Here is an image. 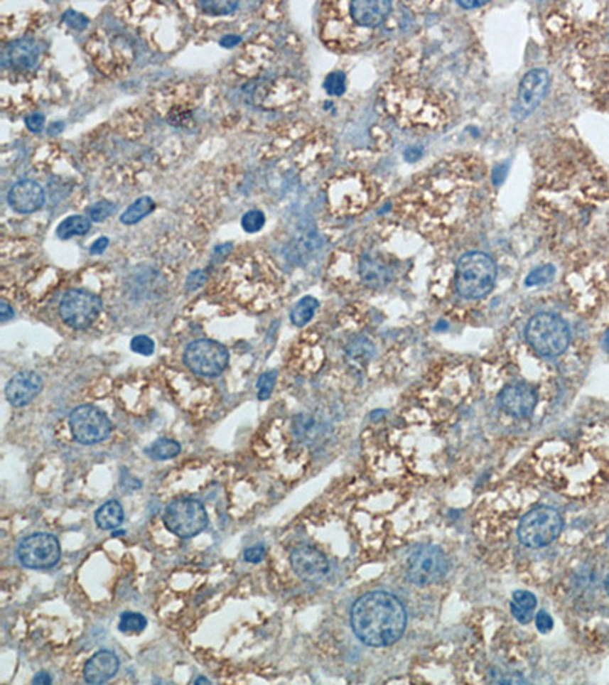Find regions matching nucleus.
<instances>
[{
	"mask_svg": "<svg viewBox=\"0 0 609 685\" xmlns=\"http://www.w3.org/2000/svg\"><path fill=\"white\" fill-rule=\"evenodd\" d=\"M350 625L361 643L386 647L402 637L407 627V611L397 595L373 591L358 598L352 606Z\"/></svg>",
	"mask_w": 609,
	"mask_h": 685,
	"instance_id": "1",
	"label": "nucleus"
},
{
	"mask_svg": "<svg viewBox=\"0 0 609 685\" xmlns=\"http://www.w3.org/2000/svg\"><path fill=\"white\" fill-rule=\"evenodd\" d=\"M497 265L482 252L463 254L457 264L456 286L462 297L478 301L486 297L495 285Z\"/></svg>",
	"mask_w": 609,
	"mask_h": 685,
	"instance_id": "2",
	"label": "nucleus"
},
{
	"mask_svg": "<svg viewBox=\"0 0 609 685\" xmlns=\"http://www.w3.org/2000/svg\"><path fill=\"white\" fill-rule=\"evenodd\" d=\"M526 338L539 355L559 357L570 345V328L559 315L541 313L529 320Z\"/></svg>",
	"mask_w": 609,
	"mask_h": 685,
	"instance_id": "3",
	"label": "nucleus"
},
{
	"mask_svg": "<svg viewBox=\"0 0 609 685\" xmlns=\"http://www.w3.org/2000/svg\"><path fill=\"white\" fill-rule=\"evenodd\" d=\"M564 519L561 513L549 506H541L530 510L522 517L518 526L519 542L530 549H539L550 545L561 534Z\"/></svg>",
	"mask_w": 609,
	"mask_h": 685,
	"instance_id": "4",
	"label": "nucleus"
},
{
	"mask_svg": "<svg viewBox=\"0 0 609 685\" xmlns=\"http://www.w3.org/2000/svg\"><path fill=\"white\" fill-rule=\"evenodd\" d=\"M165 527L178 538H194L208 527L205 506L194 498H178L169 502L163 512Z\"/></svg>",
	"mask_w": 609,
	"mask_h": 685,
	"instance_id": "5",
	"label": "nucleus"
},
{
	"mask_svg": "<svg viewBox=\"0 0 609 685\" xmlns=\"http://www.w3.org/2000/svg\"><path fill=\"white\" fill-rule=\"evenodd\" d=\"M448 568L450 563L441 549L424 545L409 556L405 562V576L410 583L424 588L439 582L448 573Z\"/></svg>",
	"mask_w": 609,
	"mask_h": 685,
	"instance_id": "6",
	"label": "nucleus"
},
{
	"mask_svg": "<svg viewBox=\"0 0 609 685\" xmlns=\"http://www.w3.org/2000/svg\"><path fill=\"white\" fill-rule=\"evenodd\" d=\"M102 311V301L85 290H69L61 297L58 313L64 323L72 329H89Z\"/></svg>",
	"mask_w": 609,
	"mask_h": 685,
	"instance_id": "7",
	"label": "nucleus"
},
{
	"mask_svg": "<svg viewBox=\"0 0 609 685\" xmlns=\"http://www.w3.org/2000/svg\"><path fill=\"white\" fill-rule=\"evenodd\" d=\"M229 358L227 347L209 338L192 341L185 350V364L201 377H218L226 370Z\"/></svg>",
	"mask_w": 609,
	"mask_h": 685,
	"instance_id": "8",
	"label": "nucleus"
},
{
	"mask_svg": "<svg viewBox=\"0 0 609 685\" xmlns=\"http://www.w3.org/2000/svg\"><path fill=\"white\" fill-rule=\"evenodd\" d=\"M69 426L73 438L81 445L101 443L113 430L107 414L93 405L77 406L69 416Z\"/></svg>",
	"mask_w": 609,
	"mask_h": 685,
	"instance_id": "9",
	"label": "nucleus"
},
{
	"mask_svg": "<svg viewBox=\"0 0 609 685\" xmlns=\"http://www.w3.org/2000/svg\"><path fill=\"white\" fill-rule=\"evenodd\" d=\"M17 558L31 570H48L55 566L61 558L58 539L49 533L29 534L18 544Z\"/></svg>",
	"mask_w": 609,
	"mask_h": 685,
	"instance_id": "10",
	"label": "nucleus"
},
{
	"mask_svg": "<svg viewBox=\"0 0 609 685\" xmlns=\"http://www.w3.org/2000/svg\"><path fill=\"white\" fill-rule=\"evenodd\" d=\"M290 562L298 579L309 583H318L326 579L330 565L326 556L313 547H298L293 550Z\"/></svg>",
	"mask_w": 609,
	"mask_h": 685,
	"instance_id": "11",
	"label": "nucleus"
},
{
	"mask_svg": "<svg viewBox=\"0 0 609 685\" xmlns=\"http://www.w3.org/2000/svg\"><path fill=\"white\" fill-rule=\"evenodd\" d=\"M550 87V75L544 69H533L521 80L518 105L524 114H530L546 98Z\"/></svg>",
	"mask_w": 609,
	"mask_h": 685,
	"instance_id": "12",
	"label": "nucleus"
},
{
	"mask_svg": "<svg viewBox=\"0 0 609 685\" xmlns=\"http://www.w3.org/2000/svg\"><path fill=\"white\" fill-rule=\"evenodd\" d=\"M41 55L40 43L34 38H18L11 41L4 50V66L16 70L34 69Z\"/></svg>",
	"mask_w": 609,
	"mask_h": 685,
	"instance_id": "13",
	"label": "nucleus"
},
{
	"mask_svg": "<svg viewBox=\"0 0 609 685\" xmlns=\"http://www.w3.org/2000/svg\"><path fill=\"white\" fill-rule=\"evenodd\" d=\"M43 387V379L36 372H18L5 387V396L11 405L25 406L37 398Z\"/></svg>",
	"mask_w": 609,
	"mask_h": 685,
	"instance_id": "14",
	"label": "nucleus"
},
{
	"mask_svg": "<svg viewBox=\"0 0 609 685\" xmlns=\"http://www.w3.org/2000/svg\"><path fill=\"white\" fill-rule=\"evenodd\" d=\"M8 203L18 213H32L45 205V190L34 180H20L9 189Z\"/></svg>",
	"mask_w": 609,
	"mask_h": 685,
	"instance_id": "15",
	"label": "nucleus"
},
{
	"mask_svg": "<svg viewBox=\"0 0 609 685\" xmlns=\"http://www.w3.org/2000/svg\"><path fill=\"white\" fill-rule=\"evenodd\" d=\"M500 406L514 417H527L537 406V394L526 385H507L498 396Z\"/></svg>",
	"mask_w": 609,
	"mask_h": 685,
	"instance_id": "16",
	"label": "nucleus"
},
{
	"mask_svg": "<svg viewBox=\"0 0 609 685\" xmlns=\"http://www.w3.org/2000/svg\"><path fill=\"white\" fill-rule=\"evenodd\" d=\"M392 11L389 0H357L350 4V16L360 26L377 28L382 25Z\"/></svg>",
	"mask_w": 609,
	"mask_h": 685,
	"instance_id": "17",
	"label": "nucleus"
},
{
	"mask_svg": "<svg viewBox=\"0 0 609 685\" xmlns=\"http://www.w3.org/2000/svg\"><path fill=\"white\" fill-rule=\"evenodd\" d=\"M119 670V659L110 650L95 654L84 667V679L89 684H104L116 676Z\"/></svg>",
	"mask_w": 609,
	"mask_h": 685,
	"instance_id": "18",
	"label": "nucleus"
},
{
	"mask_svg": "<svg viewBox=\"0 0 609 685\" xmlns=\"http://www.w3.org/2000/svg\"><path fill=\"white\" fill-rule=\"evenodd\" d=\"M360 276L367 286L381 288L392 281L393 273L390 266L382 262L378 256L365 254L360 262Z\"/></svg>",
	"mask_w": 609,
	"mask_h": 685,
	"instance_id": "19",
	"label": "nucleus"
},
{
	"mask_svg": "<svg viewBox=\"0 0 609 685\" xmlns=\"http://www.w3.org/2000/svg\"><path fill=\"white\" fill-rule=\"evenodd\" d=\"M325 431L323 424L314 414H297L293 421V433L303 443H316L317 438Z\"/></svg>",
	"mask_w": 609,
	"mask_h": 685,
	"instance_id": "20",
	"label": "nucleus"
},
{
	"mask_svg": "<svg viewBox=\"0 0 609 685\" xmlns=\"http://www.w3.org/2000/svg\"><path fill=\"white\" fill-rule=\"evenodd\" d=\"M125 519L124 507L119 501H107L95 513V522L101 530H116L122 526Z\"/></svg>",
	"mask_w": 609,
	"mask_h": 685,
	"instance_id": "21",
	"label": "nucleus"
},
{
	"mask_svg": "<svg viewBox=\"0 0 609 685\" xmlns=\"http://www.w3.org/2000/svg\"><path fill=\"white\" fill-rule=\"evenodd\" d=\"M373 353H375V347H373L372 341L365 337H360L347 346L346 358L354 367H365L372 360Z\"/></svg>",
	"mask_w": 609,
	"mask_h": 685,
	"instance_id": "22",
	"label": "nucleus"
},
{
	"mask_svg": "<svg viewBox=\"0 0 609 685\" xmlns=\"http://www.w3.org/2000/svg\"><path fill=\"white\" fill-rule=\"evenodd\" d=\"M92 227V221L82 215H72L63 220L57 227V237L60 239H70L73 237L85 234Z\"/></svg>",
	"mask_w": 609,
	"mask_h": 685,
	"instance_id": "23",
	"label": "nucleus"
},
{
	"mask_svg": "<svg viewBox=\"0 0 609 685\" xmlns=\"http://www.w3.org/2000/svg\"><path fill=\"white\" fill-rule=\"evenodd\" d=\"M156 207V203L151 197H141L136 200L133 205L126 207V210L121 215V222L125 226H133L139 221H142L146 215H149Z\"/></svg>",
	"mask_w": 609,
	"mask_h": 685,
	"instance_id": "24",
	"label": "nucleus"
},
{
	"mask_svg": "<svg viewBox=\"0 0 609 685\" xmlns=\"http://www.w3.org/2000/svg\"><path fill=\"white\" fill-rule=\"evenodd\" d=\"M318 308V301L313 296H306L298 301L290 313L291 323L297 328H302L311 322V318L314 317L316 311Z\"/></svg>",
	"mask_w": 609,
	"mask_h": 685,
	"instance_id": "25",
	"label": "nucleus"
},
{
	"mask_svg": "<svg viewBox=\"0 0 609 685\" xmlns=\"http://www.w3.org/2000/svg\"><path fill=\"white\" fill-rule=\"evenodd\" d=\"M181 446L173 438H158L146 449V455L153 460H169L180 454Z\"/></svg>",
	"mask_w": 609,
	"mask_h": 685,
	"instance_id": "26",
	"label": "nucleus"
},
{
	"mask_svg": "<svg viewBox=\"0 0 609 685\" xmlns=\"http://www.w3.org/2000/svg\"><path fill=\"white\" fill-rule=\"evenodd\" d=\"M146 618L142 614L137 613H125L121 615L119 630L125 635H137L142 634L146 629Z\"/></svg>",
	"mask_w": 609,
	"mask_h": 685,
	"instance_id": "27",
	"label": "nucleus"
},
{
	"mask_svg": "<svg viewBox=\"0 0 609 685\" xmlns=\"http://www.w3.org/2000/svg\"><path fill=\"white\" fill-rule=\"evenodd\" d=\"M198 6L203 13L210 16H230L238 9L239 4L232 2V0H224V2H218V0H201V2H198Z\"/></svg>",
	"mask_w": 609,
	"mask_h": 685,
	"instance_id": "28",
	"label": "nucleus"
},
{
	"mask_svg": "<svg viewBox=\"0 0 609 685\" xmlns=\"http://www.w3.org/2000/svg\"><path fill=\"white\" fill-rule=\"evenodd\" d=\"M554 274H556V269H554L553 265L539 266V269L529 273V276L526 277V286L547 285L554 279Z\"/></svg>",
	"mask_w": 609,
	"mask_h": 685,
	"instance_id": "29",
	"label": "nucleus"
},
{
	"mask_svg": "<svg viewBox=\"0 0 609 685\" xmlns=\"http://www.w3.org/2000/svg\"><path fill=\"white\" fill-rule=\"evenodd\" d=\"M323 87L330 96L343 95L346 90V75L343 72L329 73L323 82Z\"/></svg>",
	"mask_w": 609,
	"mask_h": 685,
	"instance_id": "30",
	"label": "nucleus"
},
{
	"mask_svg": "<svg viewBox=\"0 0 609 685\" xmlns=\"http://www.w3.org/2000/svg\"><path fill=\"white\" fill-rule=\"evenodd\" d=\"M264 224H265V215L258 209H252L247 213H244V217L241 220V226L247 233L259 232L264 227Z\"/></svg>",
	"mask_w": 609,
	"mask_h": 685,
	"instance_id": "31",
	"label": "nucleus"
},
{
	"mask_svg": "<svg viewBox=\"0 0 609 685\" xmlns=\"http://www.w3.org/2000/svg\"><path fill=\"white\" fill-rule=\"evenodd\" d=\"M276 378H277V372L276 370H270V372H265L262 373L258 382H256V387H258V398L261 401H265V399H269L270 398V394L274 389V384H276Z\"/></svg>",
	"mask_w": 609,
	"mask_h": 685,
	"instance_id": "32",
	"label": "nucleus"
},
{
	"mask_svg": "<svg viewBox=\"0 0 609 685\" xmlns=\"http://www.w3.org/2000/svg\"><path fill=\"white\" fill-rule=\"evenodd\" d=\"M114 210H116V206L113 205V203H110V201H99V203H96V205L90 206V209H89V217H90L92 221L102 222L104 220L112 217L113 213H114Z\"/></svg>",
	"mask_w": 609,
	"mask_h": 685,
	"instance_id": "33",
	"label": "nucleus"
},
{
	"mask_svg": "<svg viewBox=\"0 0 609 685\" xmlns=\"http://www.w3.org/2000/svg\"><path fill=\"white\" fill-rule=\"evenodd\" d=\"M130 349L134 352V353H139V355H142V357H149V355H153L154 353V349H156V345H154V341L146 337V335H137L131 340V345H130Z\"/></svg>",
	"mask_w": 609,
	"mask_h": 685,
	"instance_id": "34",
	"label": "nucleus"
},
{
	"mask_svg": "<svg viewBox=\"0 0 609 685\" xmlns=\"http://www.w3.org/2000/svg\"><path fill=\"white\" fill-rule=\"evenodd\" d=\"M63 21L69 28L77 29V31H82V29L87 28V25H89V18L81 13H77V11H73V9H68L66 13H64Z\"/></svg>",
	"mask_w": 609,
	"mask_h": 685,
	"instance_id": "35",
	"label": "nucleus"
},
{
	"mask_svg": "<svg viewBox=\"0 0 609 685\" xmlns=\"http://www.w3.org/2000/svg\"><path fill=\"white\" fill-rule=\"evenodd\" d=\"M512 605L524 609V611H532L537 608V597L529 591H515L514 593V602Z\"/></svg>",
	"mask_w": 609,
	"mask_h": 685,
	"instance_id": "36",
	"label": "nucleus"
},
{
	"mask_svg": "<svg viewBox=\"0 0 609 685\" xmlns=\"http://www.w3.org/2000/svg\"><path fill=\"white\" fill-rule=\"evenodd\" d=\"M25 124L28 126V130L32 133H41L43 128H45V116L41 113H32L28 114Z\"/></svg>",
	"mask_w": 609,
	"mask_h": 685,
	"instance_id": "37",
	"label": "nucleus"
},
{
	"mask_svg": "<svg viewBox=\"0 0 609 685\" xmlns=\"http://www.w3.org/2000/svg\"><path fill=\"white\" fill-rule=\"evenodd\" d=\"M265 558V549H264V545H254V547H250L244 551V559L245 562H250V563H259L262 559Z\"/></svg>",
	"mask_w": 609,
	"mask_h": 685,
	"instance_id": "38",
	"label": "nucleus"
},
{
	"mask_svg": "<svg viewBox=\"0 0 609 685\" xmlns=\"http://www.w3.org/2000/svg\"><path fill=\"white\" fill-rule=\"evenodd\" d=\"M553 618L549 613L546 611H541L538 615H537V629L539 630V632L542 634H549L550 630L553 629Z\"/></svg>",
	"mask_w": 609,
	"mask_h": 685,
	"instance_id": "39",
	"label": "nucleus"
},
{
	"mask_svg": "<svg viewBox=\"0 0 609 685\" xmlns=\"http://www.w3.org/2000/svg\"><path fill=\"white\" fill-rule=\"evenodd\" d=\"M205 282H206V274L200 271V270L194 271L188 277L186 291H195V290H198L200 286H203V284H205Z\"/></svg>",
	"mask_w": 609,
	"mask_h": 685,
	"instance_id": "40",
	"label": "nucleus"
},
{
	"mask_svg": "<svg viewBox=\"0 0 609 685\" xmlns=\"http://www.w3.org/2000/svg\"><path fill=\"white\" fill-rule=\"evenodd\" d=\"M510 609H512V614H514V617L518 620L521 625H529L530 620L533 618V613H530V611H524V609H519L514 605H510Z\"/></svg>",
	"mask_w": 609,
	"mask_h": 685,
	"instance_id": "41",
	"label": "nucleus"
},
{
	"mask_svg": "<svg viewBox=\"0 0 609 685\" xmlns=\"http://www.w3.org/2000/svg\"><path fill=\"white\" fill-rule=\"evenodd\" d=\"M241 43V37L239 36H226V37H222L220 40V45L222 48H233V46H237Z\"/></svg>",
	"mask_w": 609,
	"mask_h": 685,
	"instance_id": "42",
	"label": "nucleus"
},
{
	"mask_svg": "<svg viewBox=\"0 0 609 685\" xmlns=\"http://www.w3.org/2000/svg\"><path fill=\"white\" fill-rule=\"evenodd\" d=\"M107 245H109V239H107V238H99L98 241H95V244L92 245L90 253H92V254H101L102 252H105Z\"/></svg>",
	"mask_w": 609,
	"mask_h": 685,
	"instance_id": "43",
	"label": "nucleus"
},
{
	"mask_svg": "<svg viewBox=\"0 0 609 685\" xmlns=\"http://www.w3.org/2000/svg\"><path fill=\"white\" fill-rule=\"evenodd\" d=\"M0 317H2L4 322H6V320L9 318H13L14 317V311H13V308H11L6 302H0Z\"/></svg>",
	"mask_w": 609,
	"mask_h": 685,
	"instance_id": "44",
	"label": "nucleus"
},
{
	"mask_svg": "<svg viewBox=\"0 0 609 685\" xmlns=\"http://www.w3.org/2000/svg\"><path fill=\"white\" fill-rule=\"evenodd\" d=\"M52 682V678L49 676V673L46 671H40L38 675L34 678V684H50Z\"/></svg>",
	"mask_w": 609,
	"mask_h": 685,
	"instance_id": "45",
	"label": "nucleus"
},
{
	"mask_svg": "<svg viewBox=\"0 0 609 685\" xmlns=\"http://www.w3.org/2000/svg\"><path fill=\"white\" fill-rule=\"evenodd\" d=\"M63 128H64L63 124L55 122V124H52V126L49 128V133H50V134H58V133H61Z\"/></svg>",
	"mask_w": 609,
	"mask_h": 685,
	"instance_id": "46",
	"label": "nucleus"
},
{
	"mask_svg": "<svg viewBox=\"0 0 609 685\" xmlns=\"http://www.w3.org/2000/svg\"><path fill=\"white\" fill-rule=\"evenodd\" d=\"M603 349L609 353V329L606 330V334L603 335Z\"/></svg>",
	"mask_w": 609,
	"mask_h": 685,
	"instance_id": "47",
	"label": "nucleus"
},
{
	"mask_svg": "<svg viewBox=\"0 0 609 685\" xmlns=\"http://www.w3.org/2000/svg\"><path fill=\"white\" fill-rule=\"evenodd\" d=\"M458 4H460V5H462V6H465V8H477V6H480V5H483L485 2H471V4H466V2H458Z\"/></svg>",
	"mask_w": 609,
	"mask_h": 685,
	"instance_id": "48",
	"label": "nucleus"
},
{
	"mask_svg": "<svg viewBox=\"0 0 609 685\" xmlns=\"http://www.w3.org/2000/svg\"><path fill=\"white\" fill-rule=\"evenodd\" d=\"M605 590H606V594L609 595V573H608L606 579H605Z\"/></svg>",
	"mask_w": 609,
	"mask_h": 685,
	"instance_id": "49",
	"label": "nucleus"
},
{
	"mask_svg": "<svg viewBox=\"0 0 609 685\" xmlns=\"http://www.w3.org/2000/svg\"><path fill=\"white\" fill-rule=\"evenodd\" d=\"M200 682H206V684H210V682H209V679H206V678H198V679L195 681V684H200Z\"/></svg>",
	"mask_w": 609,
	"mask_h": 685,
	"instance_id": "50",
	"label": "nucleus"
}]
</instances>
